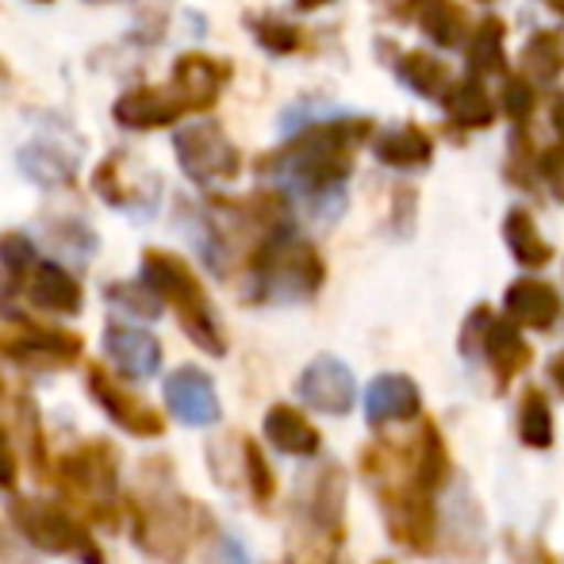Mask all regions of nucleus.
<instances>
[{"mask_svg": "<svg viewBox=\"0 0 564 564\" xmlns=\"http://www.w3.org/2000/svg\"><path fill=\"white\" fill-rule=\"evenodd\" d=\"M173 473L165 460H150L142 465L139 484L127 496V511H131V534L147 557L162 564H181L196 550L204 534L212 530V519L196 499L173 488Z\"/></svg>", "mask_w": 564, "mask_h": 564, "instance_id": "nucleus-1", "label": "nucleus"}, {"mask_svg": "<svg viewBox=\"0 0 564 564\" xmlns=\"http://www.w3.org/2000/svg\"><path fill=\"white\" fill-rule=\"evenodd\" d=\"M372 123L369 119H330V123H312L304 134L289 142L273 162L261 170H273L281 181L307 196H327L338 193L341 181L354 170V154L365 139H369Z\"/></svg>", "mask_w": 564, "mask_h": 564, "instance_id": "nucleus-2", "label": "nucleus"}, {"mask_svg": "<svg viewBox=\"0 0 564 564\" xmlns=\"http://www.w3.org/2000/svg\"><path fill=\"white\" fill-rule=\"evenodd\" d=\"M142 281L162 296V304L177 315L181 330L185 338L193 341L196 349L212 357H224L227 354V338L224 327L216 319V307H212L208 292H204L200 276L193 273L185 258L170 250H147L142 253Z\"/></svg>", "mask_w": 564, "mask_h": 564, "instance_id": "nucleus-3", "label": "nucleus"}, {"mask_svg": "<svg viewBox=\"0 0 564 564\" xmlns=\"http://www.w3.org/2000/svg\"><path fill=\"white\" fill-rule=\"evenodd\" d=\"M51 484H58L62 499L93 522H119V449L108 438H89L82 446L54 457Z\"/></svg>", "mask_w": 564, "mask_h": 564, "instance_id": "nucleus-4", "label": "nucleus"}, {"mask_svg": "<svg viewBox=\"0 0 564 564\" xmlns=\"http://www.w3.org/2000/svg\"><path fill=\"white\" fill-rule=\"evenodd\" d=\"M250 273H253V296L273 300V304H296V300H312L323 289V265L319 250L304 238H292L289 230L261 238L250 253Z\"/></svg>", "mask_w": 564, "mask_h": 564, "instance_id": "nucleus-5", "label": "nucleus"}, {"mask_svg": "<svg viewBox=\"0 0 564 564\" xmlns=\"http://www.w3.org/2000/svg\"><path fill=\"white\" fill-rule=\"evenodd\" d=\"M8 519L20 530L23 542L35 545V550L54 553V557H74L82 564H105V553H100L93 530L69 507L46 503V499L35 496H15L8 503Z\"/></svg>", "mask_w": 564, "mask_h": 564, "instance_id": "nucleus-6", "label": "nucleus"}, {"mask_svg": "<svg viewBox=\"0 0 564 564\" xmlns=\"http://www.w3.org/2000/svg\"><path fill=\"white\" fill-rule=\"evenodd\" d=\"M296 545L312 542L300 553V561L327 564V557L346 538V476L338 465H323L319 473L307 476L304 496L296 499Z\"/></svg>", "mask_w": 564, "mask_h": 564, "instance_id": "nucleus-7", "label": "nucleus"}, {"mask_svg": "<svg viewBox=\"0 0 564 564\" xmlns=\"http://www.w3.org/2000/svg\"><path fill=\"white\" fill-rule=\"evenodd\" d=\"M85 354V338L43 323H0V357L31 372H62Z\"/></svg>", "mask_w": 564, "mask_h": 564, "instance_id": "nucleus-8", "label": "nucleus"}, {"mask_svg": "<svg viewBox=\"0 0 564 564\" xmlns=\"http://www.w3.org/2000/svg\"><path fill=\"white\" fill-rule=\"evenodd\" d=\"M173 150L177 162L185 170L188 181H196L200 188H219L242 173V154L227 139V131L219 123H188L173 134Z\"/></svg>", "mask_w": 564, "mask_h": 564, "instance_id": "nucleus-9", "label": "nucleus"}, {"mask_svg": "<svg viewBox=\"0 0 564 564\" xmlns=\"http://www.w3.org/2000/svg\"><path fill=\"white\" fill-rule=\"evenodd\" d=\"M85 388H89V395L97 400V408L105 411V415L112 419L123 434L142 438V442L162 438V434H165L162 411H158L154 403L142 400V395H134L131 388H127L116 372H108L100 361H93L89 369H85Z\"/></svg>", "mask_w": 564, "mask_h": 564, "instance_id": "nucleus-10", "label": "nucleus"}, {"mask_svg": "<svg viewBox=\"0 0 564 564\" xmlns=\"http://www.w3.org/2000/svg\"><path fill=\"white\" fill-rule=\"evenodd\" d=\"M165 408L173 419H181L185 426H216L224 419V403H219L216 380L196 365H181L165 377Z\"/></svg>", "mask_w": 564, "mask_h": 564, "instance_id": "nucleus-11", "label": "nucleus"}, {"mask_svg": "<svg viewBox=\"0 0 564 564\" xmlns=\"http://www.w3.org/2000/svg\"><path fill=\"white\" fill-rule=\"evenodd\" d=\"M296 392L307 408L323 411V415H346L354 408V372L338 361V357H315L296 380Z\"/></svg>", "mask_w": 564, "mask_h": 564, "instance_id": "nucleus-12", "label": "nucleus"}, {"mask_svg": "<svg viewBox=\"0 0 564 564\" xmlns=\"http://www.w3.org/2000/svg\"><path fill=\"white\" fill-rule=\"evenodd\" d=\"M105 357L112 369L127 380H150L162 369V341L142 327L108 323L105 327Z\"/></svg>", "mask_w": 564, "mask_h": 564, "instance_id": "nucleus-13", "label": "nucleus"}, {"mask_svg": "<svg viewBox=\"0 0 564 564\" xmlns=\"http://www.w3.org/2000/svg\"><path fill=\"white\" fill-rule=\"evenodd\" d=\"M20 289L28 292L31 304L54 315H77L85 304V292L77 284V276L66 265H58V261H35L31 273L20 281Z\"/></svg>", "mask_w": 564, "mask_h": 564, "instance_id": "nucleus-14", "label": "nucleus"}, {"mask_svg": "<svg viewBox=\"0 0 564 564\" xmlns=\"http://www.w3.org/2000/svg\"><path fill=\"white\" fill-rule=\"evenodd\" d=\"M230 82V66L208 54H181L173 66V93L185 108H212Z\"/></svg>", "mask_w": 564, "mask_h": 564, "instance_id": "nucleus-15", "label": "nucleus"}, {"mask_svg": "<svg viewBox=\"0 0 564 564\" xmlns=\"http://www.w3.org/2000/svg\"><path fill=\"white\" fill-rule=\"evenodd\" d=\"M188 108L181 105L177 93H162V89H127L116 100L112 116L119 127L127 131H154V127H170L185 116Z\"/></svg>", "mask_w": 564, "mask_h": 564, "instance_id": "nucleus-16", "label": "nucleus"}, {"mask_svg": "<svg viewBox=\"0 0 564 564\" xmlns=\"http://www.w3.org/2000/svg\"><path fill=\"white\" fill-rule=\"evenodd\" d=\"M423 400H419V388L411 377L403 372H384L369 384L365 392V415L372 426H388V423H408L419 415Z\"/></svg>", "mask_w": 564, "mask_h": 564, "instance_id": "nucleus-17", "label": "nucleus"}, {"mask_svg": "<svg viewBox=\"0 0 564 564\" xmlns=\"http://www.w3.org/2000/svg\"><path fill=\"white\" fill-rule=\"evenodd\" d=\"M507 319H514L519 327L530 330H553V323L561 319V296L553 284L534 281V276H522L507 289L503 296Z\"/></svg>", "mask_w": 564, "mask_h": 564, "instance_id": "nucleus-18", "label": "nucleus"}, {"mask_svg": "<svg viewBox=\"0 0 564 564\" xmlns=\"http://www.w3.org/2000/svg\"><path fill=\"white\" fill-rule=\"evenodd\" d=\"M480 349H484V357H488L491 372H496L499 388H507L522 369H530V361H534V349L519 335V323L514 319H491L488 330H484Z\"/></svg>", "mask_w": 564, "mask_h": 564, "instance_id": "nucleus-19", "label": "nucleus"}, {"mask_svg": "<svg viewBox=\"0 0 564 564\" xmlns=\"http://www.w3.org/2000/svg\"><path fill=\"white\" fill-rule=\"evenodd\" d=\"M265 438L269 446L289 453V457H312L323 446V434L292 403H273L265 411Z\"/></svg>", "mask_w": 564, "mask_h": 564, "instance_id": "nucleus-20", "label": "nucleus"}, {"mask_svg": "<svg viewBox=\"0 0 564 564\" xmlns=\"http://www.w3.org/2000/svg\"><path fill=\"white\" fill-rule=\"evenodd\" d=\"M20 170L28 173L35 185H69L77 173V150H62L51 139H35L20 150Z\"/></svg>", "mask_w": 564, "mask_h": 564, "instance_id": "nucleus-21", "label": "nucleus"}, {"mask_svg": "<svg viewBox=\"0 0 564 564\" xmlns=\"http://www.w3.org/2000/svg\"><path fill=\"white\" fill-rule=\"evenodd\" d=\"M372 150H377L380 162L395 165V170H423L434 154V142L419 123H403L380 134V139L372 142Z\"/></svg>", "mask_w": 564, "mask_h": 564, "instance_id": "nucleus-22", "label": "nucleus"}, {"mask_svg": "<svg viewBox=\"0 0 564 564\" xmlns=\"http://www.w3.org/2000/svg\"><path fill=\"white\" fill-rule=\"evenodd\" d=\"M503 238H507V246H511V253L522 261V265L542 269V265H550V261H553V246L542 238V230H538L530 212H522V208L507 212Z\"/></svg>", "mask_w": 564, "mask_h": 564, "instance_id": "nucleus-23", "label": "nucleus"}, {"mask_svg": "<svg viewBox=\"0 0 564 564\" xmlns=\"http://www.w3.org/2000/svg\"><path fill=\"white\" fill-rule=\"evenodd\" d=\"M400 77L411 93H419L423 100H446L453 82H449V69L442 66L434 54L426 51H411L400 58Z\"/></svg>", "mask_w": 564, "mask_h": 564, "instance_id": "nucleus-24", "label": "nucleus"}, {"mask_svg": "<svg viewBox=\"0 0 564 564\" xmlns=\"http://www.w3.org/2000/svg\"><path fill=\"white\" fill-rule=\"evenodd\" d=\"M15 431H20L23 453H28V465L31 473L39 476L43 484H51V453H46V434H43V415H39L35 400L28 392L15 395Z\"/></svg>", "mask_w": 564, "mask_h": 564, "instance_id": "nucleus-25", "label": "nucleus"}, {"mask_svg": "<svg viewBox=\"0 0 564 564\" xmlns=\"http://www.w3.org/2000/svg\"><path fill=\"white\" fill-rule=\"evenodd\" d=\"M446 112L457 127H473V131H480V127H488L491 119H496V100H491V93L484 89L476 77H468V82H460L449 89Z\"/></svg>", "mask_w": 564, "mask_h": 564, "instance_id": "nucleus-26", "label": "nucleus"}, {"mask_svg": "<svg viewBox=\"0 0 564 564\" xmlns=\"http://www.w3.org/2000/svg\"><path fill=\"white\" fill-rule=\"evenodd\" d=\"M411 473L426 484V488H442L449 473V453H446V438L434 423L419 426V438L411 446Z\"/></svg>", "mask_w": 564, "mask_h": 564, "instance_id": "nucleus-27", "label": "nucleus"}, {"mask_svg": "<svg viewBox=\"0 0 564 564\" xmlns=\"http://www.w3.org/2000/svg\"><path fill=\"white\" fill-rule=\"evenodd\" d=\"M503 35H507V28H503V20H496V15L476 23L473 35H468V46H465V58H468V69H473V74H499V69L507 66Z\"/></svg>", "mask_w": 564, "mask_h": 564, "instance_id": "nucleus-28", "label": "nucleus"}, {"mask_svg": "<svg viewBox=\"0 0 564 564\" xmlns=\"http://www.w3.org/2000/svg\"><path fill=\"white\" fill-rule=\"evenodd\" d=\"M519 438L530 449H550L553 446V408L545 400L542 388H527L519 400Z\"/></svg>", "mask_w": 564, "mask_h": 564, "instance_id": "nucleus-29", "label": "nucleus"}, {"mask_svg": "<svg viewBox=\"0 0 564 564\" xmlns=\"http://www.w3.org/2000/svg\"><path fill=\"white\" fill-rule=\"evenodd\" d=\"M419 28L438 46H460V39L468 35V15L457 0H431L419 15Z\"/></svg>", "mask_w": 564, "mask_h": 564, "instance_id": "nucleus-30", "label": "nucleus"}, {"mask_svg": "<svg viewBox=\"0 0 564 564\" xmlns=\"http://www.w3.org/2000/svg\"><path fill=\"white\" fill-rule=\"evenodd\" d=\"M522 66L527 77L534 74L538 82H553L564 69V31H542L538 39H530L522 51Z\"/></svg>", "mask_w": 564, "mask_h": 564, "instance_id": "nucleus-31", "label": "nucleus"}, {"mask_svg": "<svg viewBox=\"0 0 564 564\" xmlns=\"http://www.w3.org/2000/svg\"><path fill=\"white\" fill-rule=\"evenodd\" d=\"M242 480H246V488H250L253 503H258V507L273 503V496H276V476H273V468H269L265 449H261L253 438H242Z\"/></svg>", "mask_w": 564, "mask_h": 564, "instance_id": "nucleus-32", "label": "nucleus"}, {"mask_svg": "<svg viewBox=\"0 0 564 564\" xmlns=\"http://www.w3.org/2000/svg\"><path fill=\"white\" fill-rule=\"evenodd\" d=\"M108 300L119 307H127L131 315H139V319H158L162 315V296H158L154 289H150L147 281H119V284H108Z\"/></svg>", "mask_w": 564, "mask_h": 564, "instance_id": "nucleus-33", "label": "nucleus"}, {"mask_svg": "<svg viewBox=\"0 0 564 564\" xmlns=\"http://www.w3.org/2000/svg\"><path fill=\"white\" fill-rule=\"evenodd\" d=\"M35 261H39V253H35V242H31L28 235H20V230H8V235H0V265H4V273L12 276L15 284L31 273V265H35Z\"/></svg>", "mask_w": 564, "mask_h": 564, "instance_id": "nucleus-34", "label": "nucleus"}, {"mask_svg": "<svg viewBox=\"0 0 564 564\" xmlns=\"http://www.w3.org/2000/svg\"><path fill=\"white\" fill-rule=\"evenodd\" d=\"M253 35L269 54H292L300 46V31L284 20H253Z\"/></svg>", "mask_w": 564, "mask_h": 564, "instance_id": "nucleus-35", "label": "nucleus"}, {"mask_svg": "<svg viewBox=\"0 0 564 564\" xmlns=\"http://www.w3.org/2000/svg\"><path fill=\"white\" fill-rule=\"evenodd\" d=\"M499 105H503L507 119H514V123H527L530 112H534V85H530V77H507Z\"/></svg>", "mask_w": 564, "mask_h": 564, "instance_id": "nucleus-36", "label": "nucleus"}, {"mask_svg": "<svg viewBox=\"0 0 564 564\" xmlns=\"http://www.w3.org/2000/svg\"><path fill=\"white\" fill-rule=\"evenodd\" d=\"M4 377H0V403H4ZM20 484V453L12 446V434L0 423V491H12Z\"/></svg>", "mask_w": 564, "mask_h": 564, "instance_id": "nucleus-37", "label": "nucleus"}, {"mask_svg": "<svg viewBox=\"0 0 564 564\" xmlns=\"http://www.w3.org/2000/svg\"><path fill=\"white\" fill-rule=\"evenodd\" d=\"M538 170H542L545 185L553 188V196H557V200H564V142L550 147L542 158H538Z\"/></svg>", "mask_w": 564, "mask_h": 564, "instance_id": "nucleus-38", "label": "nucleus"}, {"mask_svg": "<svg viewBox=\"0 0 564 564\" xmlns=\"http://www.w3.org/2000/svg\"><path fill=\"white\" fill-rule=\"evenodd\" d=\"M0 564H39V561L31 557V553L23 550V545L15 542V538L8 534L4 527H0Z\"/></svg>", "mask_w": 564, "mask_h": 564, "instance_id": "nucleus-39", "label": "nucleus"}, {"mask_svg": "<svg viewBox=\"0 0 564 564\" xmlns=\"http://www.w3.org/2000/svg\"><path fill=\"white\" fill-rule=\"evenodd\" d=\"M514 553L522 557V564H561L542 542H530V550H519V545H514Z\"/></svg>", "mask_w": 564, "mask_h": 564, "instance_id": "nucleus-40", "label": "nucleus"}, {"mask_svg": "<svg viewBox=\"0 0 564 564\" xmlns=\"http://www.w3.org/2000/svg\"><path fill=\"white\" fill-rule=\"evenodd\" d=\"M550 380H553V384L561 388V395H564V349H561V354H557V357H553V361H550Z\"/></svg>", "mask_w": 564, "mask_h": 564, "instance_id": "nucleus-41", "label": "nucleus"}, {"mask_svg": "<svg viewBox=\"0 0 564 564\" xmlns=\"http://www.w3.org/2000/svg\"><path fill=\"white\" fill-rule=\"evenodd\" d=\"M553 127H557V131L564 134V93L557 100H553Z\"/></svg>", "mask_w": 564, "mask_h": 564, "instance_id": "nucleus-42", "label": "nucleus"}, {"mask_svg": "<svg viewBox=\"0 0 564 564\" xmlns=\"http://www.w3.org/2000/svg\"><path fill=\"white\" fill-rule=\"evenodd\" d=\"M330 4V0H296V8H304V12H312V8H323Z\"/></svg>", "mask_w": 564, "mask_h": 564, "instance_id": "nucleus-43", "label": "nucleus"}, {"mask_svg": "<svg viewBox=\"0 0 564 564\" xmlns=\"http://www.w3.org/2000/svg\"><path fill=\"white\" fill-rule=\"evenodd\" d=\"M419 4H431V0H419Z\"/></svg>", "mask_w": 564, "mask_h": 564, "instance_id": "nucleus-44", "label": "nucleus"}, {"mask_svg": "<svg viewBox=\"0 0 564 564\" xmlns=\"http://www.w3.org/2000/svg\"><path fill=\"white\" fill-rule=\"evenodd\" d=\"M380 564H392V561H380Z\"/></svg>", "mask_w": 564, "mask_h": 564, "instance_id": "nucleus-45", "label": "nucleus"}]
</instances>
